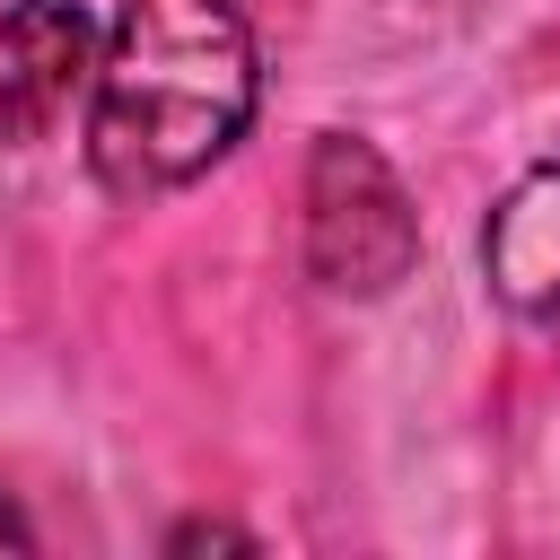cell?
<instances>
[{"instance_id":"obj_1","label":"cell","mask_w":560,"mask_h":560,"mask_svg":"<svg viewBox=\"0 0 560 560\" xmlns=\"http://www.w3.org/2000/svg\"><path fill=\"white\" fill-rule=\"evenodd\" d=\"M262 70L236 0H131L88 79V175L114 201L210 175L254 122Z\"/></svg>"},{"instance_id":"obj_4","label":"cell","mask_w":560,"mask_h":560,"mask_svg":"<svg viewBox=\"0 0 560 560\" xmlns=\"http://www.w3.org/2000/svg\"><path fill=\"white\" fill-rule=\"evenodd\" d=\"M481 271H490V298L525 324L560 315V166H525L490 228H481Z\"/></svg>"},{"instance_id":"obj_3","label":"cell","mask_w":560,"mask_h":560,"mask_svg":"<svg viewBox=\"0 0 560 560\" xmlns=\"http://www.w3.org/2000/svg\"><path fill=\"white\" fill-rule=\"evenodd\" d=\"M96 79V26L79 0H18L0 18V149L52 140V122Z\"/></svg>"},{"instance_id":"obj_2","label":"cell","mask_w":560,"mask_h":560,"mask_svg":"<svg viewBox=\"0 0 560 560\" xmlns=\"http://www.w3.org/2000/svg\"><path fill=\"white\" fill-rule=\"evenodd\" d=\"M420 262V210L402 175L359 140L324 131L306 149V280L332 298H385Z\"/></svg>"},{"instance_id":"obj_6","label":"cell","mask_w":560,"mask_h":560,"mask_svg":"<svg viewBox=\"0 0 560 560\" xmlns=\"http://www.w3.org/2000/svg\"><path fill=\"white\" fill-rule=\"evenodd\" d=\"M26 542H35V534H26V516L0 499V551H26Z\"/></svg>"},{"instance_id":"obj_5","label":"cell","mask_w":560,"mask_h":560,"mask_svg":"<svg viewBox=\"0 0 560 560\" xmlns=\"http://www.w3.org/2000/svg\"><path fill=\"white\" fill-rule=\"evenodd\" d=\"M201 542H245V534H228V525H184L175 534V551H201Z\"/></svg>"}]
</instances>
